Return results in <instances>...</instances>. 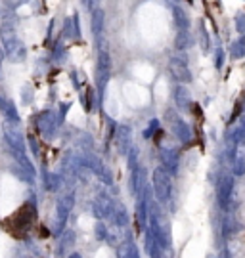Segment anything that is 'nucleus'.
<instances>
[{
	"label": "nucleus",
	"instance_id": "f8f14e48",
	"mask_svg": "<svg viewBox=\"0 0 245 258\" xmlns=\"http://www.w3.org/2000/svg\"><path fill=\"white\" fill-rule=\"evenodd\" d=\"M244 128H245V122H244Z\"/></svg>",
	"mask_w": 245,
	"mask_h": 258
},
{
	"label": "nucleus",
	"instance_id": "f257e3e1",
	"mask_svg": "<svg viewBox=\"0 0 245 258\" xmlns=\"http://www.w3.org/2000/svg\"><path fill=\"white\" fill-rule=\"evenodd\" d=\"M35 224V208L31 205H23L14 216H10L8 220H4V226L10 233H14L16 237H23Z\"/></svg>",
	"mask_w": 245,
	"mask_h": 258
},
{
	"label": "nucleus",
	"instance_id": "7ed1b4c3",
	"mask_svg": "<svg viewBox=\"0 0 245 258\" xmlns=\"http://www.w3.org/2000/svg\"><path fill=\"white\" fill-rule=\"evenodd\" d=\"M232 191H234V178L232 176L222 178V182H220V203L226 205L228 199L232 197Z\"/></svg>",
	"mask_w": 245,
	"mask_h": 258
},
{
	"label": "nucleus",
	"instance_id": "9d476101",
	"mask_svg": "<svg viewBox=\"0 0 245 258\" xmlns=\"http://www.w3.org/2000/svg\"><path fill=\"white\" fill-rule=\"evenodd\" d=\"M222 63H224V54L222 50H216V67H222Z\"/></svg>",
	"mask_w": 245,
	"mask_h": 258
},
{
	"label": "nucleus",
	"instance_id": "6e6552de",
	"mask_svg": "<svg viewBox=\"0 0 245 258\" xmlns=\"http://www.w3.org/2000/svg\"><path fill=\"white\" fill-rule=\"evenodd\" d=\"M236 29H238V33H245V14H240L236 17Z\"/></svg>",
	"mask_w": 245,
	"mask_h": 258
},
{
	"label": "nucleus",
	"instance_id": "39448f33",
	"mask_svg": "<svg viewBox=\"0 0 245 258\" xmlns=\"http://www.w3.org/2000/svg\"><path fill=\"white\" fill-rule=\"evenodd\" d=\"M175 21L180 29H188V25H190L188 17H186V14H184L182 10H175Z\"/></svg>",
	"mask_w": 245,
	"mask_h": 258
},
{
	"label": "nucleus",
	"instance_id": "1a4fd4ad",
	"mask_svg": "<svg viewBox=\"0 0 245 258\" xmlns=\"http://www.w3.org/2000/svg\"><path fill=\"white\" fill-rule=\"evenodd\" d=\"M201 48H203V50H209V36L205 34V31L201 33Z\"/></svg>",
	"mask_w": 245,
	"mask_h": 258
},
{
	"label": "nucleus",
	"instance_id": "20e7f679",
	"mask_svg": "<svg viewBox=\"0 0 245 258\" xmlns=\"http://www.w3.org/2000/svg\"><path fill=\"white\" fill-rule=\"evenodd\" d=\"M232 57H244L245 56V40L244 38H240V40H236L234 44H232Z\"/></svg>",
	"mask_w": 245,
	"mask_h": 258
},
{
	"label": "nucleus",
	"instance_id": "9b49d317",
	"mask_svg": "<svg viewBox=\"0 0 245 258\" xmlns=\"http://www.w3.org/2000/svg\"><path fill=\"white\" fill-rule=\"evenodd\" d=\"M171 2H176V0H171Z\"/></svg>",
	"mask_w": 245,
	"mask_h": 258
},
{
	"label": "nucleus",
	"instance_id": "f03ea898",
	"mask_svg": "<svg viewBox=\"0 0 245 258\" xmlns=\"http://www.w3.org/2000/svg\"><path fill=\"white\" fill-rule=\"evenodd\" d=\"M171 73L175 75V79L182 81V83H188V81L192 79L190 69L186 67L184 61H178V59H173V61H171Z\"/></svg>",
	"mask_w": 245,
	"mask_h": 258
},
{
	"label": "nucleus",
	"instance_id": "0eeeda50",
	"mask_svg": "<svg viewBox=\"0 0 245 258\" xmlns=\"http://www.w3.org/2000/svg\"><path fill=\"white\" fill-rule=\"evenodd\" d=\"M188 42H190V38H188L186 31H182V33L176 36V46H178V48H186V46H188Z\"/></svg>",
	"mask_w": 245,
	"mask_h": 258
},
{
	"label": "nucleus",
	"instance_id": "423d86ee",
	"mask_svg": "<svg viewBox=\"0 0 245 258\" xmlns=\"http://www.w3.org/2000/svg\"><path fill=\"white\" fill-rule=\"evenodd\" d=\"M176 100L182 107H188L190 105V96H188V90L186 88H178L176 90Z\"/></svg>",
	"mask_w": 245,
	"mask_h": 258
}]
</instances>
